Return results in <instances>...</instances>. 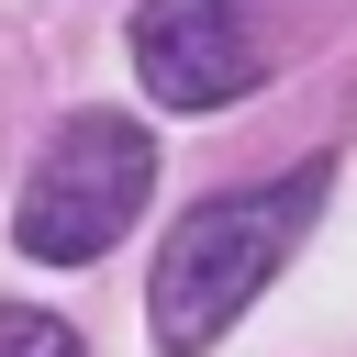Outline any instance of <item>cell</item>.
I'll return each instance as SVG.
<instances>
[{"mask_svg":"<svg viewBox=\"0 0 357 357\" xmlns=\"http://www.w3.org/2000/svg\"><path fill=\"white\" fill-rule=\"evenodd\" d=\"M324 212V156H301L290 178L268 190H212L178 212V234L156 245V290H145V324H156V357H201L234 335V312L290 268V245L312 234Z\"/></svg>","mask_w":357,"mask_h":357,"instance_id":"6da1fadb","label":"cell"},{"mask_svg":"<svg viewBox=\"0 0 357 357\" xmlns=\"http://www.w3.org/2000/svg\"><path fill=\"white\" fill-rule=\"evenodd\" d=\"M145 190H156V145H145V123H123V112H78V123L45 134V156H33V178H22L11 245L45 257V268H89L100 245L134 234Z\"/></svg>","mask_w":357,"mask_h":357,"instance_id":"7a4b0ae2","label":"cell"},{"mask_svg":"<svg viewBox=\"0 0 357 357\" xmlns=\"http://www.w3.org/2000/svg\"><path fill=\"white\" fill-rule=\"evenodd\" d=\"M134 78L156 112H223L257 89V45L234 0H145L134 11Z\"/></svg>","mask_w":357,"mask_h":357,"instance_id":"3957f363","label":"cell"},{"mask_svg":"<svg viewBox=\"0 0 357 357\" xmlns=\"http://www.w3.org/2000/svg\"><path fill=\"white\" fill-rule=\"evenodd\" d=\"M0 357H78V335L56 312H0Z\"/></svg>","mask_w":357,"mask_h":357,"instance_id":"277c9868","label":"cell"}]
</instances>
